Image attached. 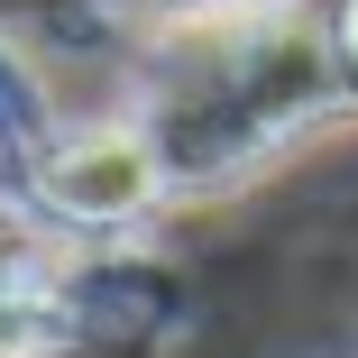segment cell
<instances>
[{"mask_svg": "<svg viewBox=\"0 0 358 358\" xmlns=\"http://www.w3.org/2000/svg\"><path fill=\"white\" fill-rule=\"evenodd\" d=\"M46 193H55V211H74V221H129V211L157 193V157H148V138H129V129H92V138H74V148L46 166Z\"/></svg>", "mask_w": 358, "mask_h": 358, "instance_id": "obj_1", "label": "cell"}]
</instances>
